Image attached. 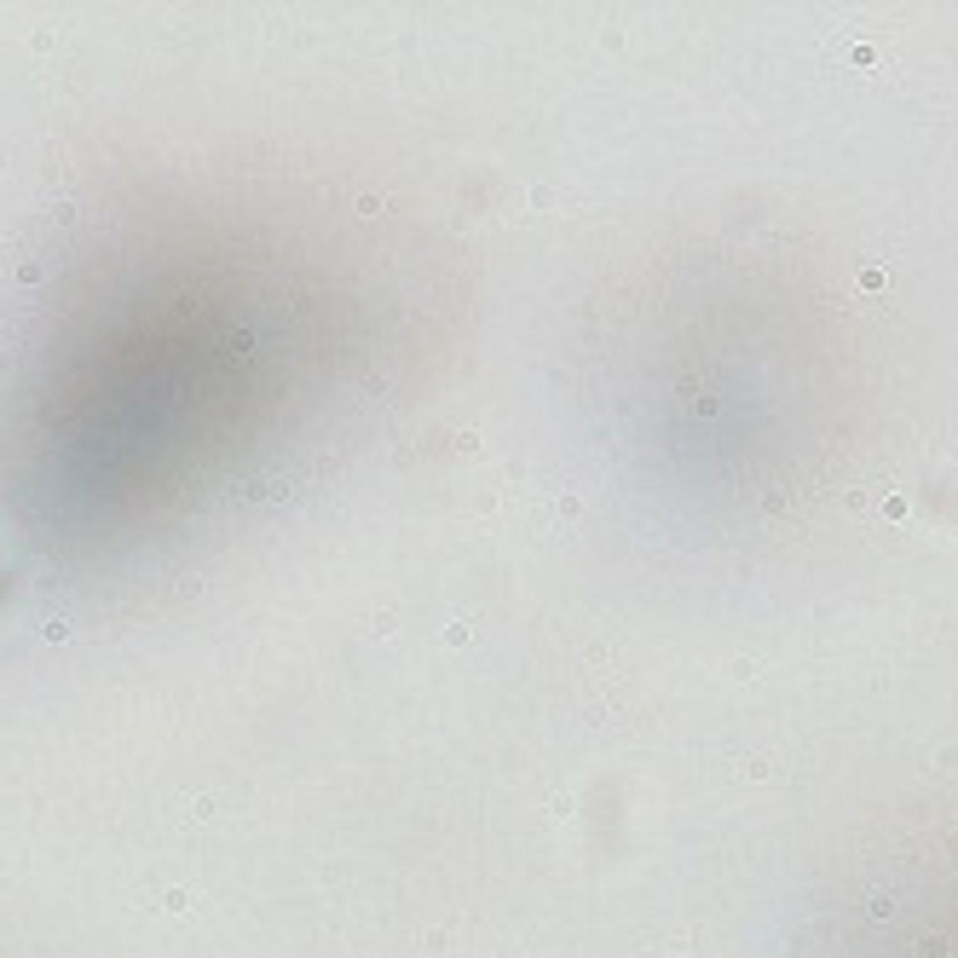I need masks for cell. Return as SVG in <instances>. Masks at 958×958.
<instances>
[{"label":"cell","mask_w":958,"mask_h":958,"mask_svg":"<svg viewBox=\"0 0 958 958\" xmlns=\"http://www.w3.org/2000/svg\"><path fill=\"white\" fill-rule=\"evenodd\" d=\"M860 289H866V294H883V289H889V266H860Z\"/></svg>","instance_id":"obj_1"},{"label":"cell","mask_w":958,"mask_h":958,"mask_svg":"<svg viewBox=\"0 0 958 958\" xmlns=\"http://www.w3.org/2000/svg\"><path fill=\"white\" fill-rule=\"evenodd\" d=\"M941 768H958V745H941V756H935Z\"/></svg>","instance_id":"obj_3"},{"label":"cell","mask_w":958,"mask_h":958,"mask_svg":"<svg viewBox=\"0 0 958 958\" xmlns=\"http://www.w3.org/2000/svg\"><path fill=\"white\" fill-rule=\"evenodd\" d=\"M918 958H947V941H918Z\"/></svg>","instance_id":"obj_2"}]
</instances>
